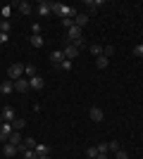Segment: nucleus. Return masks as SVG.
I'll list each match as a JSON object with an SVG mask.
<instances>
[{
    "mask_svg": "<svg viewBox=\"0 0 143 159\" xmlns=\"http://www.w3.org/2000/svg\"><path fill=\"white\" fill-rule=\"evenodd\" d=\"M74 24L79 29H83L86 24H88V14H76V17H74Z\"/></svg>",
    "mask_w": 143,
    "mask_h": 159,
    "instance_id": "nucleus-14",
    "label": "nucleus"
},
{
    "mask_svg": "<svg viewBox=\"0 0 143 159\" xmlns=\"http://www.w3.org/2000/svg\"><path fill=\"white\" fill-rule=\"evenodd\" d=\"M12 90H14V81H10V79H7L5 83H0V93H2V95H10Z\"/></svg>",
    "mask_w": 143,
    "mask_h": 159,
    "instance_id": "nucleus-11",
    "label": "nucleus"
},
{
    "mask_svg": "<svg viewBox=\"0 0 143 159\" xmlns=\"http://www.w3.org/2000/svg\"><path fill=\"white\" fill-rule=\"evenodd\" d=\"M86 157H88V159H95V157H98V147H95V145H91L88 150H86Z\"/></svg>",
    "mask_w": 143,
    "mask_h": 159,
    "instance_id": "nucleus-24",
    "label": "nucleus"
},
{
    "mask_svg": "<svg viewBox=\"0 0 143 159\" xmlns=\"http://www.w3.org/2000/svg\"><path fill=\"white\" fill-rule=\"evenodd\" d=\"M31 45H34V48H41L43 45V36H34V33H31Z\"/></svg>",
    "mask_w": 143,
    "mask_h": 159,
    "instance_id": "nucleus-21",
    "label": "nucleus"
},
{
    "mask_svg": "<svg viewBox=\"0 0 143 159\" xmlns=\"http://www.w3.org/2000/svg\"><path fill=\"white\" fill-rule=\"evenodd\" d=\"M29 86L34 88V90H43L45 81H43V76H38V74H36V76H31V79H29Z\"/></svg>",
    "mask_w": 143,
    "mask_h": 159,
    "instance_id": "nucleus-6",
    "label": "nucleus"
},
{
    "mask_svg": "<svg viewBox=\"0 0 143 159\" xmlns=\"http://www.w3.org/2000/svg\"><path fill=\"white\" fill-rule=\"evenodd\" d=\"M10 29H12V24H10L7 19L0 21V33H10Z\"/></svg>",
    "mask_w": 143,
    "mask_h": 159,
    "instance_id": "nucleus-23",
    "label": "nucleus"
},
{
    "mask_svg": "<svg viewBox=\"0 0 143 159\" xmlns=\"http://www.w3.org/2000/svg\"><path fill=\"white\" fill-rule=\"evenodd\" d=\"M0 116H2V121H7V124H12V121H14V109H12V107H5Z\"/></svg>",
    "mask_w": 143,
    "mask_h": 159,
    "instance_id": "nucleus-12",
    "label": "nucleus"
},
{
    "mask_svg": "<svg viewBox=\"0 0 143 159\" xmlns=\"http://www.w3.org/2000/svg\"><path fill=\"white\" fill-rule=\"evenodd\" d=\"M10 14H12V7H10V5H5V7H2V17H5V19H7Z\"/></svg>",
    "mask_w": 143,
    "mask_h": 159,
    "instance_id": "nucleus-33",
    "label": "nucleus"
},
{
    "mask_svg": "<svg viewBox=\"0 0 143 159\" xmlns=\"http://www.w3.org/2000/svg\"><path fill=\"white\" fill-rule=\"evenodd\" d=\"M24 74H29V79H31V76H36V66H34V64L24 66Z\"/></svg>",
    "mask_w": 143,
    "mask_h": 159,
    "instance_id": "nucleus-30",
    "label": "nucleus"
},
{
    "mask_svg": "<svg viewBox=\"0 0 143 159\" xmlns=\"http://www.w3.org/2000/svg\"><path fill=\"white\" fill-rule=\"evenodd\" d=\"M60 69H62V71H72V60H64L60 64Z\"/></svg>",
    "mask_w": 143,
    "mask_h": 159,
    "instance_id": "nucleus-31",
    "label": "nucleus"
},
{
    "mask_svg": "<svg viewBox=\"0 0 143 159\" xmlns=\"http://www.w3.org/2000/svg\"><path fill=\"white\" fill-rule=\"evenodd\" d=\"M62 52H64V60H74L76 55H79V50H76V48L72 45V43H69V45L64 48V50H62Z\"/></svg>",
    "mask_w": 143,
    "mask_h": 159,
    "instance_id": "nucleus-10",
    "label": "nucleus"
},
{
    "mask_svg": "<svg viewBox=\"0 0 143 159\" xmlns=\"http://www.w3.org/2000/svg\"><path fill=\"white\" fill-rule=\"evenodd\" d=\"M100 5H102V0H86V7L91 10V14H93V12H95V10H98Z\"/></svg>",
    "mask_w": 143,
    "mask_h": 159,
    "instance_id": "nucleus-18",
    "label": "nucleus"
},
{
    "mask_svg": "<svg viewBox=\"0 0 143 159\" xmlns=\"http://www.w3.org/2000/svg\"><path fill=\"white\" fill-rule=\"evenodd\" d=\"M7 38H10L7 33H0V45H2V43H7Z\"/></svg>",
    "mask_w": 143,
    "mask_h": 159,
    "instance_id": "nucleus-36",
    "label": "nucleus"
},
{
    "mask_svg": "<svg viewBox=\"0 0 143 159\" xmlns=\"http://www.w3.org/2000/svg\"><path fill=\"white\" fill-rule=\"evenodd\" d=\"M19 152L24 154V159H38V157H36V152H34V150H19Z\"/></svg>",
    "mask_w": 143,
    "mask_h": 159,
    "instance_id": "nucleus-26",
    "label": "nucleus"
},
{
    "mask_svg": "<svg viewBox=\"0 0 143 159\" xmlns=\"http://www.w3.org/2000/svg\"><path fill=\"white\" fill-rule=\"evenodd\" d=\"M95 147H98V154H107V152H110L107 143H98V145H95Z\"/></svg>",
    "mask_w": 143,
    "mask_h": 159,
    "instance_id": "nucleus-25",
    "label": "nucleus"
},
{
    "mask_svg": "<svg viewBox=\"0 0 143 159\" xmlns=\"http://www.w3.org/2000/svg\"><path fill=\"white\" fill-rule=\"evenodd\" d=\"M14 90H17V93H26V90H31L29 79H24V76H21V79H17V81H14Z\"/></svg>",
    "mask_w": 143,
    "mask_h": 159,
    "instance_id": "nucleus-5",
    "label": "nucleus"
},
{
    "mask_svg": "<svg viewBox=\"0 0 143 159\" xmlns=\"http://www.w3.org/2000/svg\"><path fill=\"white\" fill-rule=\"evenodd\" d=\"M50 62H53V66H60L62 62H64V52H62V50H53V55H50Z\"/></svg>",
    "mask_w": 143,
    "mask_h": 159,
    "instance_id": "nucleus-8",
    "label": "nucleus"
},
{
    "mask_svg": "<svg viewBox=\"0 0 143 159\" xmlns=\"http://www.w3.org/2000/svg\"><path fill=\"white\" fill-rule=\"evenodd\" d=\"M115 52V45H102V55H105V57H107L110 60V55Z\"/></svg>",
    "mask_w": 143,
    "mask_h": 159,
    "instance_id": "nucleus-27",
    "label": "nucleus"
},
{
    "mask_svg": "<svg viewBox=\"0 0 143 159\" xmlns=\"http://www.w3.org/2000/svg\"><path fill=\"white\" fill-rule=\"evenodd\" d=\"M7 76H10V81H17L24 76V64H12L10 69H7Z\"/></svg>",
    "mask_w": 143,
    "mask_h": 159,
    "instance_id": "nucleus-2",
    "label": "nucleus"
},
{
    "mask_svg": "<svg viewBox=\"0 0 143 159\" xmlns=\"http://www.w3.org/2000/svg\"><path fill=\"white\" fill-rule=\"evenodd\" d=\"M17 7H19V12H21V14H31V2H26V0L17 2Z\"/></svg>",
    "mask_w": 143,
    "mask_h": 159,
    "instance_id": "nucleus-17",
    "label": "nucleus"
},
{
    "mask_svg": "<svg viewBox=\"0 0 143 159\" xmlns=\"http://www.w3.org/2000/svg\"><path fill=\"white\" fill-rule=\"evenodd\" d=\"M88 50H91V55H95V57H100V55H102V45H98V43H91Z\"/></svg>",
    "mask_w": 143,
    "mask_h": 159,
    "instance_id": "nucleus-20",
    "label": "nucleus"
},
{
    "mask_svg": "<svg viewBox=\"0 0 143 159\" xmlns=\"http://www.w3.org/2000/svg\"><path fill=\"white\" fill-rule=\"evenodd\" d=\"M88 116H91V121H102L105 114H102L100 107H91V109H88Z\"/></svg>",
    "mask_w": 143,
    "mask_h": 159,
    "instance_id": "nucleus-9",
    "label": "nucleus"
},
{
    "mask_svg": "<svg viewBox=\"0 0 143 159\" xmlns=\"http://www.w3.org/2000/svg\"><path fill=\"white\" fill-rule=\"evenodd\" d=\"M95 159H110V157H107V154H98Z\"/></svg>",
    "mask_w": 143,
    "mask_h": 159,
    "instance_id": "nucleus-37",
    "label": "nucleus"
},
{
    "mask_svg": "<svg viewBox=\"0 0 143 159\" xmlns=\"http://www.w3.org/2000/svg\"><path fill=\"white\" fill-rule=\"evenodd\" d=\"M53 14H57L60 19H74L79 12H76V7H69L64 2H53Z\"/></svg>",
    "mask_w": 143,
    "mask_h": 159,
    "instance_id": "nucleus-1",
    "label": "nucleus"
},
{
    "mask_svg": "<svg viewBox=\"0 0 143 159\" xmlns=\"http://www.w3.org/2000/svg\"><path fill=\"white\" fill-rule=\"evenodd\" d=\"M107 64H110V60L105 57V55H100V57L95 60V66H98V69H107Z\"/></svg>",
    "mask_w": 143,
    "mask_h": 159,
    "instance_id": "nucleus-19",
    "label": "nucleus"
},
{
    "mask_svg": "<svg viewBox=\"0 0 143 159\" xmlns=\"http://www.w3.org/2000/svg\"><path fill=\"white\" fill-rule=\"evenodd\" d=\"M134 55H136V57H143V45H136V48H134Z\"/></svg>",
    "mask_w": 143,
    "mask_h": 159,
    "instance_id": "nucleus-34",
    "label": "nucleus"
},
{
    "mask_svg": "<svg viewBox=\"0 0 143 159\" xmlns=\"http://www.w3.org/2000/svg\"><path fill=\"white\" fill-rule=\"evenodd\" d=\"M36 12L41 14V17H48V14H53V2H48V0H41V2L36 5Z\"/></svg>",
    "mask_w": 143,
    "mask_h": 159,
    "instance_id": "nucleus-3",
    "label": "nucleus"
},
{
    "mask_svg": "<svg viewBox=\"0 0 143 159\" xmlns=\"http://www.w3.org/2000/svg\"><path fill=\"white\" fill-rule=\"evenodd\" d=\"M72 45H74L76 50H81V48H88V45H86V38H79V40H74Z\"/></svg>",
    "mask_w": 143,
    "mask_h": 159,
    "instance_id": "nucleus-28",
    "label": "nucleus"
},
{
    "mask_svg": "<svg viewBox=\"0 0 143 159\" xmlns=\"http://www.w3.org/2000/svg\"><path fill=\"white\" fill-rule=\"evenodd\" d=\"M115 159H129V154L124 152V150H117V152H115Z\"/></svg>",
    "mask_w": 143,
    "mask_h": 159,
    "instance_id": "nucleus-32",
    "label": "nucleus"
},
{
    "mask_svg": "<svg viewBox=\"0 0 143 159\" xmlns=\"http://www.w3.org/2000/svg\"><path fill=\"white\" fill-rule=\"evenodd\" d=\"M24 126H26V121H24V119H14L12 121V128H14V131H21Z\"/></svg>",
    "mask_w": 143,
    "mask_h": 159,
    "instance_id": "nucleus-22",
    "label": "nucleus"
},
{
    "mask_svg": "<svg viewBox=\"0 0 143 159\" xmlns=\"http://www.w3.org/2000/svg\"><path fill=\"white\" fill-rule=\"evenodd\" d=\"M17 152H19V147H17V145H12V143H7V145L2 147V154H5V157H14Z\"/></svg>",
    "mask_w": 143,
    "mask_h": 159,
    "instance_id": "nucleus-13",
    "label": "nucleus"
},
{
    "mask_svg": "<svg viewBox=\"0 0 143 159\" xmlns=\"http://www.w3.org/2000/svg\"><path fill=\"white\" fill-rule=\"evenodd\" d=\"M62 24H64V26L69 29V26H74V19H62Z\"/></svg>",
    "mask_w": 143,
    "mask_h": 159,
    "instance_id": "nucleus-35",
    "label": "nucleus"
},
{
    "mask_svg": "<svg viewBox=\"0 0 143 159\" xmlns=\"http://www.w3.org/2000/svg\"><path fill=\"white\" fill-rule=\"evenodd\" d=\"M12 131H14V128H12V124H7V121H5V124L0 126V140H10Z\"/></svg>",
    "mask_w": 143,
    "mask_h": 159,
    "instance_id": "nucleus-7",
    "label": "nucleus"
},
{
    "mask_svg": "<svg viewBox=\"0 0 143 159\" xmlns=\"http://www.w3.org/2000/svg\"><path fill=\"white\" fill-rule=\"evenodd\" d=\"M107 147H110V152H117V150H122L117 140H110V143H107Z\"/></svg>",
    "mask_w": 143,
    "mask_h": 159,
    "instance_id": "nucleus-29",
    "label": "nucleus"
},
{
    "mask_svg": "<svg viewBox=\"0 0 143 159\" xmlns=\"http://www.w3.org/2000/svg\"><path fill=\"white\" fill-rule=\"evenodd\" d=\"M67 38H69V43H74V40L83 38V33H81V29L76 26V24H74V26H69V29H67Z\"/></svg>",
    "mask_w": 143,
    "mask_h": 159,
    "instance_id": "nucleus-4",
    "label": "nucleus"
},
{
    "mask_svg": "<svg viewBox=\"0 0 143 159\" xmlns=\"http://www.w3.org/2000/svg\"><path fill=\"white\" fill-rule=\"evenodd\" d=\"M38 159H50V154H43V157H38Z\"/></svg>",
    "mask_w": 143,
    "mask_h": 159,
    "instance_id": "nucleus-38",
    "label": "nucleus"
},
{
    "mask_svg": "<svg viewBox=\"0 0 143 159\" xmlns=\"http://www.w3.org/2000/svg\"><path fill=\"white\" fill-rule=\"evenodd\" d=\"M34 152H36V157H43V154H50V147H48V145H41V143H38V145L34 147Z\"/></svg>",
    "mask_w": 143,
    "mask_h": 159,
    "instance_id": "nucleus-16",
    "label": "nucleus"
},
{
    "mask_svg": "<svg viewBox=\"0 0 143 159\" xmlns=\"http://www.w3.org/2000/svg\"><path fill=\"white\" fill-rule=\"evenodd\" d=\"M7 143H12V145H21V143H24V138H21L19 131H12V135H10V140H7Z\"/></svg>",
    "mask_w": 143,
    "mask_h": 159,
    "instance_id": "nucleus-15",
    "label": "nucleus"
}]
</instances>
